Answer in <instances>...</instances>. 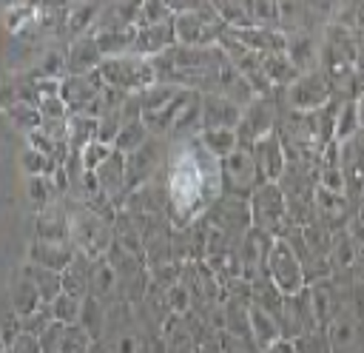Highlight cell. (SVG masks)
Instances as JSON below:
<instances>
[{
  "mask_svg": "<svg viewBox=\"0 0 364 353\" xmlns=\"http://www.w3.org/2000/svg\"><path fill=\"white\" fill-rule=\"evenodd\" d=\"M162 188L171 225L188 228L199 222L222 196V162L202 148L199 137L171 142L162 171Z\"/></svg>",
  "mask_w": 364,
  "mask_h": 353,
  "instance_id": "obj_1",
  "label": "cell"
},
{
  "mask_svg": "<svg viewBox=\"0 0 364 353\" xmlns=\"http://www.w3.org/2000/svg\"><path fill=\"white\" fill-rule=\"evenodd\" d=\"M71 245L74 251L85 253L88 259H102L108 256L114 245V219L102 216L85 202H71Z\"/></svg>",
  "mask_w": 364,
  "mask_h": 353,
  "instance_id": "obj_2",
  "label": "cell"
},
{
  "mask_svg": "<svg viewBox=\"0 0 364 353\" xmlns=\"http://www.w3.org/2000/svg\"><path fill=\"white\" fill-rule=\"evenodd\" d=\"M247 202H250V222L262 233H267L273 239H282L296 228L290 222L287 199H284V191L279 188V182H264Z\"/></svg>",
  "mask_w": 364,
  "mask_h": 353,
  "instance_id": "obj_3",
  "label": "cell"
},
{
  "mask_svg": "<svg viewBox=\"0 0 364 353\" xmlns=\"http://www.w3.org/2000/svg\"><path fill=\"white\" fill-rule=\"evenodd\" d=\"M100 77L108 88L119 91V94H142L145 88H151L156 83V71L151 65V60H142L136 54L128 57H111L100 65Z\"/></svg>",
  "mask_w": 364,
  "mask_h": 353,
  "instance_id": "obj_4",
  "label": "cell"
},
{
  "mask_svg": "<svg viewBox=\"0 0 364 353\" xmlns=\"http://www.w3.org/2000/svg\"><path fill=\"white\" fill-rule=\"evenodd\" d=\"M282 97L279 91L276 94H262V97H253L245 108H242V120L236 125V134H239V145L242 148H250L253 142H259L262 137L273 134L279 128V120H282Z\"/></svg>",
  "mask_w": 364,
  "mask_h": 353,
  "instance_id": "obj_5",
  "label": "cell"
},
{
  "mask_svg": "<svg viewBox=\"0 0 364 353\" xmlns=\"http://www.w3.org/2000/svg\"><path fill=\"white\" fill-rule=\"evenodd\" d=\"M264 182L267 179L250 148H239L228 159H222V196L250 199Z\"/></svg>",
  "mask_w": 364,
  "mask_h": 353,
  "instance_id": "obj_6",
  "label": "cell"
},
{
  "mask_svg": "<svg viewBox=\"0 0 364 353\" xmlns=\"http://www.w3.org/2000/svg\"><path fill=\"white\" fill-rule=\"evenodd\" d=\"M267 279L276 285V290L282 296H299L301 290H307V279H304V268L293 251V245L282 236L273 239L270 253H267Z\"/></svg>",
  "mask_w": 364,
  "mask_h": 353,
  "instance_id": "obj_7",
  "label": "cell"
},
{
  "mask_svg": "<svg viewBox=\"0 0 364 353\" xmlns=\"http://www.w3.org/2000/svg\"><path fill=\"white\" fill-rule=\"evenodd\" d=\"M279 94H282V105L284 108L313 114V111L324 108L333 100V85H330L327 74L321 68H316V71L299 74V80L293 85H287L284 91H279Z\"/></svg>",
  "mask_w": 364,
  "mask_h": 353,
  "instance_id": "obj_8",
  "label": "cell"
},
{
  "mask_svg": "<svg viewBox=\"0 0 364 353\" xmlns=\"http://www.w3.org/2000/svg\"><path fill=\"white\" fill-rule=\"evenodd\" d=\"M40 344H43V353H88L97 344V339L80 322L77 325L51 322L40 336Z\"/></svg>",
  "mask_w": 364,
  "mask_h": 353,
  "instance_id": "obj_9",
  "label": "cell"
},
{
  "mask_svg": "<svg viewBox=\"0 0 364 353\" xmlns=\"http://www.w3.org/2000/svg\"><path fill=\"white\" fill-rule=\"evenodd\" d=\"M34 239L71 242V205H68V196L54 199V202L37 208V216H34Z\"/></svg>",
  "mask_w": 364,
  "mask_h": 353,
  "instance_id": "obj_10",
  "label": "cell"
},
{
  "mask_svg": "<svg viewBox=\"0 0 364 353\" xmlns=\"http://www.w3.org/2000/svg\"><path fill=\"white\" fill-rule=\"evenodd\" d=\"M279 327H282L284 342H296L299 336L318 327L307 290H301L299 296H284V305H282V313H279Z\"/></svg>",
  "mask_w": 364,
  "mask_h": 353,
  "instance_id": "obj_11",
  "label": "cell"
},
{
  "mask_svg": "<svg viewBox=\"0 0 364 353\" xmlns=\"http://www.w3.org/2000/svg\"><path fill=\"white\" fill-rule=\"evenodd\" d=\"M355 214V199L350 194H333L327 188L316 191V216L330 231H344Z\"/></svg>",
  "mask_w": 364,
  "mask_h": 353,
  "instance_id": "obj_12",
  "label": "cell"
},
{
  "mask_svg": "<svg viewBox=\"0 0 364 353\" xmlns=\"http://www.w3.org/2000/svg\"><path fill=\"white\" fill-rule=\"evenodd\" d=\"M239 120H242V105H236L233 100H228L222 94H202L199 97V122H202V131L236 128Z\"/></svg>",
  "mask_w": 364,
  "mask_h": 353,
  "instance_id": "obj_13",
  "label": "cell"
},
{
  "mask_svg": "<svg viewBox=\"0 0 364 353\" xmlns=\"http://www.w3.org/2000/svg\"><path fill=\"white\" fill-rule=\"evenodd\" d=\"M250 151H253V157H256V162H259V168H262L267 182H279L284 176V171L290 165V157H287V148H284L279 131H273V134L262 137L259 142H253Z\"/></svg>",
  "mask_w": 364,
  "mask_h": 353,
  "instance_id": "obj_14",
  "label": "cell"
},
{
  "mask_svg": "<svg viewBox=\"0 0 364 353\" xmlns=\"http://www.w3.org/2000/svg\"><path fill=\"white\" fill-rule=\"evenodd\" d=\"M284 54L299 68V74L321 68V31H293V34H287Z\"/></svg>",
  "mask_w": 364,
  "mask_h": 353,
  "instance_id": "obj_15",
  "label": "cell"
},
{
  "mask_svg": "<svg viewBox=\"0 0 364 353\" xmlns=\"http://www.w3.org/2000/svg\"><path fill=\"white\" fill-rule=\"evenodd\" d=\"M105 63L100 46H97V37L94 34H82V37H74L65 48V65H68V74H91V71H100V65ZM65 74V77H68Z\"/></svg>",
  "mask_w": 364,
  "mask_h": 353,
  "instance_id": "obj_16",
  "label": "cell"
},
{
  "mask_svg": "<svg viewBox=\"0 0 364 353\" xmlns=\"http://www.w3.org/2000/svg\"><path fill=\"white\" fill-rule=\"evenodd\" d=\"M173 46H176L173 20H171V23H159V26H142V28H136L134 54L142 57V60H154V57L171 51Z\"/></svg>",
  "mask_w": 364,
  "mask_h": 353,
  "instance_id": "obj_17",
  "label": "cell"
},
{
  "mask_svg": "<svg viewBox=\"0 0 364 353\" xmlns=\"http://www.w3.org/2000/svg\"><path fill=\"white\" fill-rule=\"evenodd\" d=\"M74 245L71 242H48V239H31L28 242V251H26V259L40 265V268H48V270H57L63 273L68 268V262L74 259Z\"/></svg>",
  "mask_w": 364,
  "mask_h": 353,
  "instance_id": "obj_18",
  "label": "cell"
},
{
  "mask_svg": "<svg viewBox=\"0 0 364 353\" xmlns=\"http://www.w3.org/2000/svg\"><path fill=\"white\" fill-rule=\"evenodd\" d=\"M43 305H46V302H43L37 285H34V282L28 279V273L17 265V270H14L11 282H9V307H11L14 313H20V319H23V316H31L34 310H40Z\"/></svg>",
  "mask_w": 364,
  "mask_h": 353,
  "instance_id": "obj_19",
  "label": "cell"
},
{
  "mask_svg": "<svg viewBox=\"0 0 364 353\" xmlns=\"http://www.w3.org/2000/svg\"><path fill=\"white\" fill-rule=\"evenodd\" d=\"M247 322H250V339H253V344H256L262 353H264V350H270L273 344H279V342H282V327H279V319H276L270 310H264L262 305L250 302Z\"/></svg>",
  "mask_w": 364,
  "mask_h": 353,
  "instance_id": "obj_20",
  "label": "cell"
},
{
  "mask_svg": "<svg viewBox=\"0 0 364 353\" xmlns=\"http://www.w3.org/2000/svg\"><path fill=\"white\" fill-rule=\"evenodd\" d=\"M91 268H94V259H88L85 253H74V259L68 262V268L60 273L63 276V293L74 296V299H88V290H91Z\"/></svg>",
  "mask_w": 364,
  "mask_h": 353,
  "instance_id": "obj_21",
  "label": "cell"
},
{
  "mask_svg": "<svg viewBox=\"0 0 364 353\" xmlns=\"http://www.w3.org/2000/svg\"><path fill=\"white\" fill-rule=\"evenodd\" d=\"M91 299L108 305L114 299H119V279H117V270L114 265L108 262V256L102 259H94V268H91V290H88Z\"/></svg>",
  "mask_w": 364,
  "mask_h": 353,
  "instance_id": "obj_22",
  "label": "cell"
},
{
  "mask_svg": "<svg viewBox=\"0 0 364 353\" xmlns=\"http://www.w3.org/2000/svg\"><path fill=\"white\" fill-rule=\"evenodd\" d=\"M102 14V3H68V17H65V37L68 43L82 34H94V26Z\"/></svg>",
  "mask_w": 364,
  "mask_h": 353,
  "instance_id": "obj_23",
  "label": "cell"
},
{
  "mask_svg": "<svg viewBox=\"0 0 364 353\" xmlns=\"http://www.w3.org/2000/svg\"><path fill=\"white\" fill-rule=\"evenodd\" d=\"M262 71H264L267 83L273 85V91H284L287 85H293L299 80V68L290 63V57L284 51L264 54L262 57Z\"/></svg>",
  "mask_w": 364,
  "mask_h": 353,
  "instance_id": "obj_24",
  "label": "cell"
},
{
  "mask_svg": "<svg viewBox=\"0 0 364 353\" xmlns=\"http://www.w3.org/2000/svg\"><path fill=\"white\" fill-rule=\"evenodd\" d=\"M97 46L102 51L105 60L111 57H128L134 54V43H136V28H114V31H94Z\"/></svg>",
  "mask_w": 364,
  "mask_h": 353,
  "instance_id": "obj_25",
  "label": "cell"
},
{
  "mask_svg": "<svg viewBox=\"0 0 364 353\" xmlns=\"http://www.w3.org/2000/svg\"><path fill=\"white\" fill-rule=\"evenodd\" d=\"M199 142H202V148L213 157V159H228L233 151H239L242 145H239V134H236V128H213V131H202L199 134Z\"/></svg>",
  "mask_w": 364,
  "mask_h": 353,
  "instance_id": "obj_26",
  "label": "cell"
},
{
  "mask_svg": "<svg viewBox=\"0 0 364 353\" xmlns=\"http://www.w3.org/2000/svg\"><path fill=\"white\" fill-rule=\"evenodd\" d=\"M3 114H6V117H9V122H11L17 131H23L26 137H28V134H34V131L43 125L40 105L26 102V100H14V102L3 105Z\"/></svg>",
  "mask_w": 364,
  "mask_h": 353,
  "instance_id": "obj_27",
  "label": "cell"
},
{
  "mask_svg": "<svg viewBox=\"0 0 364 353\" xmlns=\"http://www.w3.org/2000/svg\"><path fill=\"white\" fill-rule=\"evenodd\" d=\"M20 268L28 273V279L37 285V290H40V296H43V302L46 305H51L60 293H63V276L57 273V270H48V268H40V265H34V262H20Z\"/></svg>",
  "mask_w": 364,
  "mask_h": 353,
  "instance_id": "obj_28",
  "label": "cell"
},
{
  "mask_svg": "<svg viewBox=\"0 0 364 353\" xmlns=\"http://www.w3.org/2000/svg\"><path fill=\"white\" fill-rule=\"evenodd\" d=\"M213 9H216V14H219V20L225 23L228 31H239V28L253 26L250 0H213Z\"/></svg>",
  "mask_w": 364,
  "mask_h": 353,
  "instance_id": "obj_29",
  "label": "cell"
},
{
  "mask_svg": "<svg viewBox=\"0 0 364 353\" xmlns=\"http://www.w3.org/2000/svg\"><path fill=\"white\" fill-rule=\"evenodd\" d=\"M361 134V120H358V105L355 100H341L338 117H336V142L344 145Z\"/></svg>",
  "mask_w": 364,
  "mask_h": 353,
  "instance_id": "obj_30",
  "label": "cell"
},
{
  "mask_svg": "<svg viewBox=\"0 0 364 353\" xmlns=\"http://www.w3.org/2000/svg\"><path fill=\"white\" fill-rule=\"evenodd\" d=\"M151 139V131H148V125L142 122V120H134V122H125L122 125V131L117 134V139H114V151H119V154H134V151H139L145 142Z\"/></svg>",
  "mask_w": 364,
  "mask_h": 353,
  "instance_id": "obj_31",
  "label": "cell"
},
{
  "mask_svg": "<svg viewBox=\"0 0 364 353\" xmlns=\"http://www.w3.org/2000/svg\"><path fill=\"white\" fill-rule=\"evenodd\" d=\"M28 196H31V202L37 208H43V205H48L54 199H63L65 191L57 182V174L54 176H28Z\"/></svg>",
  "mask_w": 364,
  "mask_h": 353,
  "instance_id": "obj_32",
  "label": "cell"
},
{
  "mask_svg": "<svg viewBox=\"0 0 364 353\" xmlns=\"http://www.w3.org/2000/svg\"><path fill=\"white\" fill-rule=\"evenodd\" d=\"M20 162H23V171H26L28 176H54V174L63 168V165H57L51 157L40 154V151H37V148H31V145H26V151H23Z\"/></svg>",
  "mask_w": 364,
  "mask_h": 353,
  "instance_id": "obj_33",
  "label": "cell"
},
{
  "mask_svg": "<svg viewBox=\"0 0 364 353\" xmlns=\"http://www.w3.org/2000/svg\"><path fill=\"white\" fill-rule=\"evenodd\" d=\"M82 307H85V299H74L68 293H60L54 302H51V316L54 322H63V325H77L82 319Z\"/></svg>",
  "mask_w": 364,
  "mask_h": 353,
  "instance_id": "obj_34",
  "label": "cell"
},
{
  "mask_svg": "<svg viewBox=\"0 0 364 353\" xmlns=\"http://www.w3.org/2000/svg\"><path fill=\"white\" fill-rule=\"evenodd\" d=\"M250 17H253L256 28H279V23H282L279 3H273V0H250Z\"/></svg>",
  "mask_w": 364,
  "mask_h": 353,
  "instance_id": "obj_35",
  "label": "cell"
},
{
  "mask_svg": "<svg viewBox=\"0 0 364 353\" xmlns=\"http://www.w3.org/2000/svg\"><path fill=\"white\" fill-rule=\"evenodd\" d=\"M173 20V11L168 6V0H142L139 6V28L142 26H159V23H171Z\"/></svg>",
  "mask_w": 364,
  "mask_h": 353,
  "instance_id": "obj_36",
  "label": "cell"
},
{
  "mask_svg": "<svg viewBox=\"0 0 364 353\" xmlns=\"http://www.w3.org/2000/svg\"><path fill=\"white\" fill-rule=\"evenodd\" d=\"M111 154H114V145H108V142H102V139H94V142H88V145L80 151V165H82V171L94 174Z\"/></svg>",
  "mask_w": 364,
  "mask_h": 353,
  "instance_id": "obj_37",
  "label": "cell"
},
{
  "mask_svg": "<svg viewBox=\"0 0 364 353\" xmlns=\"http://www.w3.org/2000/svg\"><path fill=\"white\" fill-rule=\"evenodd\" d=\"M222 353H262L250 336H236V333H222Z\"/></svg>",
  "mask_w": 364,
  "mask_h": 353,
  "instance_id": "obj_38",
  "label": "cell"
},
{
  "mask_svg": "<svg viewBox=\"0 0 364 353\" xmlns=\"http://www.w3.org/2000/svg\"><path fill=\"white\" fill-rule=\"evenodd\" d=\"M264 353H296V344H293V342H284V339H282L279 344H273V347H270V350H264Z\"/></svg>",
  "mask_w": 364,
  "mask_h": 353,
  "instance_id": "obj_39",
  "label": "cell"
},
{
  "mask_svg": "<svg viewBox=\"0 0 364 353\" xmlns=\"http://www.w3.org/2000/svg\"><path fill=\"white\" fill-rule=\"evenodd\" d=\"M353 222H358V225L364 228V202H358V205H355V214H353Z\"/></svg>",
  "mask_w": 364,
  "mask_h": 353,
  "instance_id": "obj_40",
  "label": "cell"
},
{
  "mask_svg": "<svg viewBox=\"0 0 364 353\" xmlns=\"http://www.w3.org/2000/svg\"><path fill=\"white\" fill-rule=\"evenodd\" d=\"M355 105H358V120H361V131H364V94L355 97Z\"/></svg>",
  "mask_w": 364,
  "mask_h": 353,
  "instance_id": "obj_41",
  "label": "cell"
},
{
  "mask_svg": "<svg viewBox=\"0 0 364 353\" xmlns=\"http://www.w3.org/2000/svg\"><path fill=\"white\" fill-rule=\"evenodd\" d=\"M88 353H105V347H102V344H100V342H97V344H94V347H91V350H88Z\"/></svg>",
  "mask_w": 364,
  "mask_h": 353,
  "instance_id": "obj_42",
  "label": "cell"
}]
</instances>
